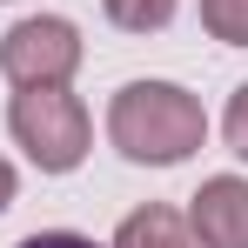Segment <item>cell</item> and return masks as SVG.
Here are the masks:
<instances>
[{"label": "cell", "mask_w": 248, "mask_h": 248, "mask_svg": "<svg viewBox=\"0 0 248 248\" xmlns=\"http://www.w3.org/2000/svg\"><path fill=\"white\" fill-rule=\"evenodd\" d=\"M108 141L141 168H174L208 141V114L174 81H127L108 101Z\"/></svg>", "instance_id": "1"}, {"label": "cell", "mask_w": 248, "mask_h": 248, "mask_svg": "<svg viewBox=\"0 0 248 248\" xmlns=\"http://www.w3.org/2000/svg\"><path fill=\"white\" fill-rule=\"evenodd\" d=\"M7 127L41 174H74L87 161V141H94L81 94H67V87H20L7 108Z\"/></svg>", "instance_id": "2"}, {"label": "cell", "mask_w": 248, "mask_h": 248, "mask_svg": "<svg viewBox=\"0 0 248 248\" xmlns=\"http://www.w3.org/2000/svg\"><path fill=\"white\" fill-rule=\"evenodd\" d=\"M74 67H81V34H74V20H61V14L14 20L7 41H0V74L14 87H67Z\"/></svg>", "instance_id": "3"}, {"label": "cell", "mask_w": 248, "mask_h": 248, "mask_svg": "<svg viewBox=\"0 0 248 248\" xmlns=\"http://www.w3.org/2000/svg\"><path fill=\"white\" fill-rule=\"evenodd\" d=\"M188 228L202 248H248V181L242 174H215L188 208Z\"/></svg>", "instance_id": "4"}, {"label": "cell", "mask_w": 248, "mask_h": 248, "mask_svg": "<svg viewBox=\"0 0 248 248\" xmlns=\"http://www.w3.org/2000/svg\"><path fill=\"white\" fill-rule=\"evenodd\" d=\"M114 248H202V242H195L188 215H174L168 202H148L114 228Z\"/></svg>", "instance_id": "5"}, {"label": "cell", "mask_w": 248, "mask_h": 248, "mask_svg": "<svg viewBox=\"0 0 248 248\" xmlns=\"http://www.w3.org/2000/svg\"><path fill=\"white\" fill-rule=\"evenodd\" d=\"M101 7H108V20L121 34H161L174 20V0H101Z\"/></svg>", "instance_id": "6"}, {"label": "cell", "mask_w": 248, "mask_h": 248, "mask_svg": "<svg viewBox=\"0 0 248 248\" xmlns=\"http://www.w3.org/2000/svg\"><path fill=\"white\" fill-rule=\"evenodd\" d=\"M202 27L228 47H248V0H202Z\"/></svg>", "instance_id": "7"}, {"label": "cell", "mask_w": 248, "mask_h": 248, "mask_svg": "<svg viewBox=\"0 0 248 248\" xmlns=\"http://www.w3.org/2000/svg\"><path fill=\"white\" fill-rule=\"evenodd\" d=\"M221 134H228V155L248 161V81L228 94V114H221Z\"/></svg>", "instance_id": "8"}, {"label": "cell", "mask_w": 248, "mask_h": 248, "mask_svg": "<svg viewBox=\"0 0 248 248\" xmlns=\"http://www.w3.org/2000/svg\"><path fill=\"white\" fill-rule=\"evenodd\" d=\"M14 248H101V242H87L74 228H47V235H27V242H14Z\"/></svg>", "instance_id": "9"}, {"label": "cell", "mask_w": 248, "mask_h": 248, "mask_svg": "<svg viewBox=\"0 0 248 248\" xmlns=\"http://www.w3.org/2000/svg\"><path fill=\"white\" fill-rule=\"evenodd\" d=\"M14 188H20V174H14V161L0 155V215H7V202H14Z\"/></svg>", "instance_id": "10"}]
</instances>
